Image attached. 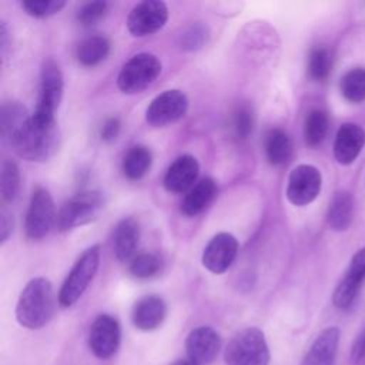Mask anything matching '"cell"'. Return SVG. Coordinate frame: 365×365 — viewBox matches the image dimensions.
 Instances as JSON below:
<instances>
[{
	"mask_svg": "<svg viewBox=\"0 0 365 365\" xmlns=\"http://www.w3.org/2000/svg\"><path fill=\"white\" fill-rule=\"evenodd\" d=\"M58 128L56 123H37L31 114L6 140L13 151L29 161H47L58 147Z\"/></svg>",
	"mask_w": 365,
	"mask_h": 365,
	"instance_id": "6da1fadb",
	"label": "cell"
},
{
	"mask_svg": "<svg viewBox=\"0 0 365 365\" xmlns=\"http://www.w3.org/2000/svg\"><path fill=\"white\" fill-rule=\"evenodd\" d=\"M54 311L56 295L51 282L44 277L30 279L17 299V322L29 329H40L53 318Z\"/></svg>",
	"mask_w": 365,
	"mask_h": 365,
	"instance_id": "7a4b0ae2",
	"label": "cell"
},
{
	"mask_svg": "<svg viewBox=\"0 0 365 365\" xmlns=\"http://www.w3.org/2000/svg\"><path fill=\"white\" fill-rule=\"evenodd\" d=\"M269 359L271 354L265 335L257 327L237 332L224 351L227 365H268Z\"/></svg>",
	"mask_w": 365,
	"mask_h": 365,
	"instance_id": "3957f363",
	"label": "cell"
},
{
	"mask_svg": "<svg viewBox=\"0 0 365 365\" xmlns=\"http://www.w3.org/2000/svg\"><path fill=\"white\" fill-rule=\"evenodd\" d=\"M100 264V247L93 245L87 248L73 265L66 277L60 291L58 304L64 308L74 305L93 281Z\"/></svg>",
	"mask_w": 365,
	"mask_h": 365,
	"instance_id": "277c9868",
	"label": "cell"
},
{
	"mask_svg": "<svg viewBox=\"0 0 365 365\" xmlns=\"http://www.w3.org/2000/svg\"><path fill=\"white\" fill-rule=\"evenodd\" d=\"M104 207V195L100 191H81L67 200L57 212L56 227L68 231L94 221Z\"/></svg>",
	"mask_w": 365,
	"mask_h": 365,
	"instance_id": "5b68a950",
	"label": "cell"
},
{
	"mask_svg": "<svg viewBox=\"0 0 365 365\" xmlns=\"http://www.w3.org/2000/svg\"><path fill=\"white\" fill-rule=\"evenodd\" d=\"M63 74L57 63L51 58L44 60L40 73V94L31 117L41 124L56 123L54 113L63 97Z\"/></svg>",
	"mask_w": 365,
	"mask_h": 365,
	"instance_id": "8992f818",
	"label": "cell"
},
{
	"mask_svg": "<svg viewBox=\"0 0 365 365\" xmlns=\"http://www.w3.org/2000/svg\"><path fill=\"white\" fill-rule=\"evenodd\" d=\"M160 73L161 63L154 54L138 53L121 67L117 86L124 94H135L151 86Z\"/></svg>",
	"mask_w": 365,
	"mask_h": 365,
	"instance_id": "52a82bcc",
	"label": "cell"
},
{
	"mask_svg": "<svg viewBox=\"0 0 365 365\" xmlns=\"http://www.w3.org/2000/svg\"><path fill=\"white\" fill-rule=\"evenodd\" d=\"M57 214L50 192L43 187L33 190L26 214V234L30 240H40L56 224Z\"/></svg>",
	"mask_w": 365,
	"mask_h": 365,
	"instance_id": "ba28073f",
	"label": "cell"
},
{
	"mask_svg": "<svg viewBox=\"0 0 365 365\" xmlns=\"http://www.w3.org/2000/svg\"><path fill=\"white\" fill-rule=\"evenodd\" d=\"M168 20V7L160 0H144L137 3L128 17V31L135 37L153 34L164 27Z\"/></svg>",
	"mask_w": 365,
	"mask_h": 365,
	"instance_id": "9c48e42d",
	"label": "cell"
},
{
	"mask_svg": "<svg viewBox=\"0 0 365 365\" xmlns=\"http://www.w3.org/2000/svg\"><path fill=\"white\" fill-rule=\"evenodd\" d=\"M188 110V98L180 90H165L145 110V120L153 127H164L182 118Z\"/></svg>",
	"mask_w": 365,
	"mask_h": 365,
	"instance_id": "30bf717a",
	"label": "cell"
},
{
	"mask_svg": "<svg viewBox=\"0 0 365 365\" xmlns=\"http://www.w3.org/2000/svg\"><path fill=\"white\" fill-rule=\"evenodd\" d=\"M322 177L317 167L301 164L295 167L288 178L287 198L294 205L302 207L312 202L321 191Z\"/></svg>",
	"mask_w": 365,
	"mask_h": 365,
	"instance_id": "8fae6325",
	"label": "cell"
},
{
	"mask_svg": "<svg viewBox=\"0 0 365 365\" xmlns=\"http://www.w3.org/2000/svg\"><path fill=\"white\" fill-rule=\"evenodd\" d=\"M120 339L121 331L114 317L108 314H101L91 324L88 334V346L97 358H111L120 346Z\"/></svg>",
	"mask_w": 365,
	"mask_h": 365,
	"instance_id": "7c38bea8",
	"label": "cell"
},
{
	"mask_svg": "<svg viewBox=\"0 0 365 365\" xmlns=\"http://www.w3.org/2000/svg\"><path fill=\"white\" fill-rule=\"evenodd\" d=\"M364 281H365V247L354 254L345 275L341 278V281L335 287L332 294L334 305L339 309L349 308L355 302Z\"/></svg>",
	"mask_w": 365,
	"mask_h": 365,
	"instance_id": "4fadbf2b",
	"label": "cell"
},
{
	"mask_svg": "<svg viewBox=\"0 0 365 365\" xmlns=\"http://www.w3.org/2000/svg\"><path fill=\"white\" fill-rule=\"evenodd\" d=\"M238 252V241L230 232H218L205 245L201 257L202 265L212 274L225 272Z\"/></svg>",
	"mask_w": 365,
	"mask_h": 365,
	"instance_id": "5bb4252c",
	"label": "cell"
},
{
	"mask_svg": "<svg viewBox=\"0 0 365 365\" xmlns=\"http://www.w3.org/2000/svg\"><path fill=\"white\" fill-rule=\"evenodd\" d=\"M221 348L220 334L208 327L201 325L194 328L185 339L187 358L195 365H208L211 364Z\"/></svg>",
	"mask_w": 365,
	"mask_h": 365,
	"instance_id": "9a60e30c",
	"label": "cell"
},
{
	"mask_svg": "<svg viewBox=\"0 0 365 365\" xmlns=\"http://www.w3.org/2000/svg\"><path fill=\"white\" fill-rule=\"evenodd\" d=\"M200 164L194 155L182 154L174 160L164 175V187L167 191L180 194L190 191L197 181Z\"/></svg>",
	"mask_w": 365,
	"mask_h": 365,
	"instance_id": "2e32d148",
	"label": "cell"
},
{
	"mask_svg": "<svg viewBox=\"0 0 365 365\" xmlns=\"http://www.w3.org/2000/svg\"><path fill=\"white\" fill-rule=\"evenodd\" d=\"M365 145V131L355 123H345L339 127L334 141V157L342 164L354 163Z\"/></svg>",
	"mask_w": 365,
	"mask_h": 365,
	"instance_id": "e0dca14e",
	"label": "cell"
},
{
	"mask_svg": "<svg viewBox=\"0 0 365 365\" xmlns=\"http://www.w3.org/2000/svg\"><path fill=\"white\" fill-rule=\"evenodd\" d=\"M339 344V329L336 327L325 328L314 339L301 365H334Z\"/></svg>",
	"mask_w": 365,
	"mask_h": 365,
	"instance_id": "ac0fdd59",
	"label": "cell"
},
{
	"mask_svg": "<svg viewBox=\"0 0 365 365\" xmlns=\"http://www.w3.org/2000/svg\"><path fill=\"white\" fill-rule=\"evenodd\" d=\"M167 314V305L158 295H147L140 298L131 312V319L135 328L141 331H153L158 328Z\"/></svg>",
	"mask_w": 365,
	"mask_h": 365,
	"instance_id": "d6986e66",
	"label": "cell"
},
{
	"mask_svg": "<svg viewBox=\"0 0 365 365\" xmlns=\"http://www.w3.org/2000/svg\"><path fill=\"white\" fill-rule=\"evenodd\" d=\"M140 241V225L133 217L123 218L114 228L113 244L118 261L130 262L137 254Z\"/></svg>",
	"mask_w": 365,
	"mask_h": 365,
	"instance_id": "ffe728a7",
	"label": "cell"
},
{
	"mask_svg": "<svg viewBox=\"0 0 365 365\" xmlns=\"http://www.w3.org/2000/svg\"><path fill=\"white\" fill-rule=\"evenodd\" d=\"M217 182L211 177H205L195 182V185L185 194L181 202V212L187 217L201 214L215 198Z\"/></svg>",
	"mask_w": 365,
	"mask_h": 365,
	"instance_id": "44dd1931",
	"label": "cell"
},
{
	"mask_svg": "<svg viewBox=\"0 0 365 365\" xmlns=\"http://www.w3.org/2000/svg\"><path fill=\"white\" fill-rule=\"evenodd\" d=\"M352 218H354V200L351 192L348 191L335 192L327 212L328 225L334 231H345L349 228Z\"/></svg>",
	"mask_w": 365,
	"mask_h": 365,
	"instance_id": "7402d4cb",
	"label": "cell"
},
{
	"mask_svg": "<svg viewBox=\"0 0 365 365\" xmlns=\"http://www.w3.org/2000/svg\"><path fill=\"white\" fill-rule=\"evenodd\" d=\"M111 44L104 36H90L81 40L76 50L77 61L84 67H94L104 61L110 53Z\"/></svg>",
	"mask_w": 365,
	"mask_h": 365,
	"instance_id": "603a6c76",
	"label": "cell"
},
{
	"mask_svg": "<svg viewBox=\"0 0 365 365\" xmlns=\"http://www.w3.org/2000/svg\"><path fill=\"white\" fill-rule=\"evenodd\" d=\"M265 154L272 165H284L292 155L291 137L281 128H272L265 137Z\"/></svg>",
	"mask_w": 365,
	"mask_h": 365,
	"instance_id": "cb8c5ba5",
	"label": "cell"
},
{
	"mask_svg": "<svg viewBox=\"0 0 365 365\" xmlns=\"http://www.w3.org/2000/svg\"><path fill=\"white\" fill-rule=\"evenodd\" d=\"M153 155L145 145L131 147L123 158V173L130 180L143 178L151 167Z\"/></svg>",
	"mask_w": 365,
	"mask_h": 365,
	"instance_id": "d4e9b609",
	"label": "cell"
},
{
	"mask_svg": "<svg viewBox=\"0 0 365 365\" xmlns=\"http://www.w3.org/2000/svg\"><path fill=\"white\" fill-rule=\"evenodd\" d=\"M328 128H329V120L325 111L322 110H311L307 117H305V123H304V137H305V143L311 147L319 145L327 134H328Z\"/></svg>",
	"mask_w": 365,
	"mask_h": 365,
	"instance_id": "484cf974",
	"label": "cell"
},
{
	"mask_svg": "<svg viewBox=\"0 0 365 365\" xmlns=\"http://www.w3.org/2000/svg\"><path fill=\"white\" fill-rule=\"evenodd\" d=\"M30 114L26 107L19 101H6L1 106L0 111V131L3 141L19 127L21 125Z\"/></svg>",
	"mask_w": 365,
	"mask_h": 365,
	"instance_id": "4316f807",
	"label": "cell"
},
{
	"mask_svg": "<svg viewBox=\"0 0 365 365\" xmlns=\"http://www.w3.org/2000/svg\"><path fill=\"white\" fill-rule=\"evenodd\" d=\"M339 88L342 96L352 103L365 100V68H352L341 78Z\"/></svg>",
	"mask_w": 365,
	"mask_h": 365,
	"instance_id": "83f0119b",
	"label": "cell"
},
{
	"mask_svg": "<svg viewBox=\"0 0 365 365\" xmlns=\"http://www.w3.org/2000/svg\"><path fill=\"white\" fill-rule=\"evenodd\" d=\"M20 188V173L19 167L11 160H4L1 164V174H0V194L1 200L6 202L13 201Z\"/></svg>",
	"mask_w": 365,
	"mask_h": 365,
	"instance_id": "f1b7e54d",
	"label": "cell"
},
{
	"mask_svg": "<svg viewBox=\"0 0 365 365\" xmlns=\"http://www.w3.org/2000/svg\"><path fill=\"white\" fill-rule=\"evenodd\" d=\"M210 38V29L202 21H195L187 26L178 36V44L182 50H198L207 44Z\"/></svg>",
	"mask_w": 365,
	"mask_h": 365,
	"instance_id": "f546056e",
	"label": "cell"
},
{
	"mask_svg": "<svg viewBox=\"0 0 365 365\" xmlns=\"http://www.w3.org/2000/svg\"><path fill=\"white\" fill-rule=\"evenodd\" d=\"M130 274L138 279H147L158 274L161 269V259L158 255L151 252L137 254L130 261Z\"/></svg>",
	"mask_w": 365,
	"mask_h": 365,
	"instance_id": "4dcf8cb0",
	"label": "cell"
},
{
	"mask_svg": "<svg viewBox=\"0 0 365 365\" xmlns=\"http://www.w3.org/2000/svg\"><path fill=\"white\" fill-rule=\"evenodd\" d=\"M332 67L331 54L325 47H315L308 57V73L315 81H324L328 78Z\"/></svg>",
	"mask_w": 365,
	"mask_h": 365,
	"instance_id": "1f68e13d",
	"label": "cell"
},
{
	"mask_svg": "<svg viewBox=\"0 0 365 365\" xmlns=\"http://www.w3.org/2000/svg\"><path fill=\"white\" fill-rule=\"evenodd\" d=\"M66 6L64 0H24L21 7L26 10L27 14L43 19L58 13Z\"/></svg>",
	"mask_w": 365,
	"mask_h": 365,
	"instance_id": "d6a6232c",
	"label": "cell"
},
{
	"mask_svg": "<svg viewBox=\"0 0 365 365\" xmlns=\"http://www.w3.org/2000/svg\"><path fill=\"white\" fill-rule=\"evenodd\" d=\"M108 10V3L103 0H96V1H88L80 7L77 11V21L84 26H93L97 21H100Z\"/></svg>",
	"mask_w": 365,
	"mask_h": 365,
	"instance_id": "836d02e7",
	"label": "cell"
},
{
	"mask_svg": "<svg viewBox=\"0 0 365 365\" xmlns=\"http://www.w3.org/2000/svg\"><path fill=\"white\" fill-rule=\"evenodd\" d=\"M254 127V115L248 106L242 104L232 113V130L235 135L241 140L247 138Z\"/></svg>",
	"mask_w": 365,
	"mask_h": 365,
	"instance_id": "e575fe53",
	"label": "cell"
},
{
	"mask_svg": "<svg viewBox=\"0 0 365 365\" xmlns=\"http://www.w3.org/2000/svg\"><path fill=\"white\" fill-rule=\"evenodd\" d=\"M351 365H365V328L356 335L349 352Z\"/></svg>",
	"mask_w": 365,
	"mask_h": 365,
	"instance_id": "d590c367",
	"label": "cell"
},
{
	"mask_svg": "<svg viewBox=\"0 0 365 365\" xmlns=\"http://www.w3.org/2000/svg\"><path fill=\"white\" fill-rule=\"evenodd\" d=\"M120 120L117 117H110L103 123V127L100 130V137L103 141L106 143H111L117 138L118 133H120Z\"/></svg>",
	"mask_w": 365,
	"mask_h": 365,
	"instance_id": "8d00e7d4",
	"label": "cell"
},
{
	"mask_svg": "<svg viewBox=\"0 0 365 365\" xmlns=\"http://www.w3.org/2000/svg\"><path fill=\"white\" fill-rule=\"evenodd\" d=\"M11 232H13V217L6 208H1V211H0V241H1V244H4L9 240Z\"/></svg>",
	"mask_w": 365,
	"mask_h": 365,
	"instance_id": "74e56055",
	"label": "cell"
},
{
	"mask_svg": "<svg viewBox=\"0 0 365 365\" xmlns=\"http://www.w3.org/2000/svg\"><path fill=\"white\" fill-rule=\"evenodd\" d=\"M0 47H1V54H4L7 47V27L4 21H1L0 24Z\"/></svg>",
	"mask_w": 365,
	"mask_h": 365,
	"instance_id": "f35d334b",
	"label": "cell"
},
{
	"mask_svg": "<svg viewBox=\"0 0 365 365\" xmlns=\"http://www.w3.org/2000/svg\"><path fill=\"white\" fill-rule=\"evenodd\" d=\"M173 365H195V364H192L188 358H184V359H177Z\"/></svg>",
	"mask_w": 365,
	"mask_h": 365,
	"instance_id": "ab89813d",
	"label": "cell"
}]
</instances>
